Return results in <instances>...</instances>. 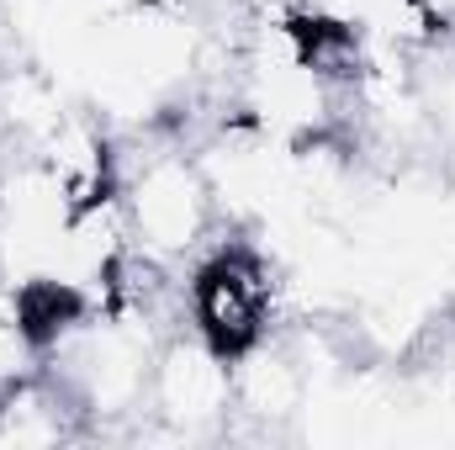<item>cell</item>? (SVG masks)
<instances>
[{"label":"cell","instance_id":"6da1fadb","mask_svg":"<svg viewBox=\"0 0 455 450\" xmlns=\"http://www.w3.org/2000/svg\"><path fill=\"white\" fill-rule=\"evenodd\" d=\"M186 324L223 360H238L275 324V270L254 244H218L186 281Z\"/></svg>","mask_w":455,"mask_h":450},{"label":"cell","instance_id":"7a4b0ae2","mask_svg":"<svg viewBox=\"0 0 455 450\" xmlns=\"http://www.w3.org/2000/svg\"><path fill=\"white\" fill-rule=\"evenodd\" d=\"M122 207H127V228L138 249L175 260L207 238L218 197H212L207 170L191 165L186 154H154L138 165L132 181H122Z\"/></svg>","mask_w":455,"mask_h":450}]
</instances>
